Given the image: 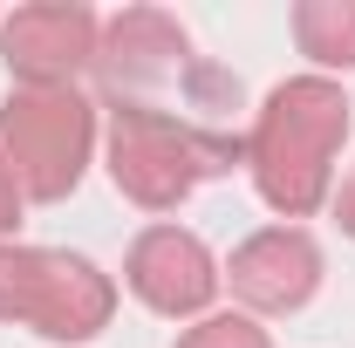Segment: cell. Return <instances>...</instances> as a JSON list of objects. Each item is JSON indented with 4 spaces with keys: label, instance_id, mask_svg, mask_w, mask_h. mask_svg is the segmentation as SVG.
<instances>
[{
    "label": "cell",
    "instance_id": "cell-7",
    "mask_svg": "<svg viewBox=\"0 0 355 348\" xmlns=\"http://www.w3.org/2000/svg\"><path fill=\"white\" fill-rule=\"evenodd\" d=\"M171 76H198L191 62V35L184 21L164 7H123L103 21V42H96V82L110 103H144L157 82Z\"/></svg>",
    "mask_w": 355,
    "mask_h": 348
},
{
    "label": "cell",
    "instance_id": "cell-12",
    "mask_svg": "<svg viewBox=\"0 0 355 348\" xmlns=\"http://www.w3.org/2000/svg\"><path fill=\"white\" fill-rule=\"evenodd\" d=\"M328 205H335V225H342V232L355 239V171L335 184V198H328Z\"/></svg>",
    "mask_w": 355,
    "mask_h": 348
},
{
    "label": "cell",
    "instance_id": "cell-3",
    "mask_svg": "<svg viewBox=\"0 0 355 348\" xmlns=\"http://www.w3.org/2000/svg\"><path fill=\"white\" fill-rule=\"evenodd\" d=\"M110 314H116V280L89 253L0 239V321H21L42 342L83 348L110 328Z\"/></svg>",
    "mask_w": 355,
    "mask_h": 348
},
{
    "label": "cell",
    "instance_id": "cell-9",
    "mask_svg": "<svg viewBox=\"0 0 355 348\" xmlns=\"http://www.w3.org/2000/svg\"><path fill=\"white\" fill-rule=\"evenodd\" d=\"M294 42L321 69H355V0H301L294 7Z\"/></svg>",
    "mask_w": 355,
    "mask_h": 348
},
{
    "label": "cell",
    "instance_id": "cell-6",
    "mask_svg": "<svg viewBox=\"0 0 355 348\" xmlns=\"http://www.w3.org/2000/svg\"><path fill=\"white\" fill-rule=\"evenodd\" d=\"M103 21L83 0H28L0 21V62L21 89H69L83 69H96Z\"/></svg>",
    "mask_w": 355,
    "mask_h": 348
},
{
    "label": "cell",
    "instance_id": "cell-4",
    "mask_svg": "<svg viewBox=\"0 0 355 348\" xmlns=\"http://www.w3.org/2000/svg\"><path fill=\"white\" fill-rule=\"evenodd\" d=\"M96 150V103L83 89H7L0 96V164L28 205H62Z\"/></svg>",
    "mask_w": 355,
    "mask_h": 348
},
{
    "label": "cell",
    "instance_id": "cell-8",
    "mask_svg": "<svg viewBox=\"0 0 355 348\" xmlns=\"http://www.w3.org/2000/svg\"><path fill=\"white\" fill-rule=\"evenodd\" d=\"M321 246L308 225H266L253 239L232 246V260L219 266V280L232 287V301L246 314H301L321 294Z\"/></svg>",
    "mask_w": 355,
    "mask_h": 348
},
{
    "label": "cell",
    "instance_id": "cell-11",
    "mask_svg": "<svg viewBox=\"0 0 355 348\" xmlns=\"http://www.w3.org/2000/svg\"><path fill=\"white\" fill-rule=\"evenodd\" d=\"M21 212H28V198H21V184H14V171L0 164V239H14V225H21Z\"/></svg>",
    "mask_w": 355,
    "mask_h": 348
},
{
    "label": "cell",
    "instance_id": "cell-2",
    "mask_svg": "<svg viewBox=\"0 0 355 348\" xmlns=\"http://www.w3.org/2000/svg\"><path fill=\"white\" fill-rule=\"evenodd\" d=\"M246 164V137L171 116L157 103H110V177L144 212H178L205 177Z\"/></svg>",
    "mask_w": 355,
    "mask_h": 348
},
{
    "label": "cell",
    "instance_id": "cell-1",
    "mask_svg": "<svg viewBox=\"0 0 355 348\" xmlns=\"http://www.w3.org/2000/svg\"><path fill=\"white\" fill-rule=\"evenodd\" d=\"M355 103L335 76H287L266 89L246 130V171L253 191L280 218H308L335 198V157L349 143Z\"/></svg>",
    "mask_w": 355,
    "mask_h": 348
},
{
    "label": "cell",
    "instance_id": "cell-10",
    "mask_svg": "<svg viewBox=\"0 0 355 348\" xmlns=\"http://www.w3.org/2000/svg\"><path fill=\"white\" fill-rule=\"evenodd\" d=\"M178 348H273V342L253 314H205L178 335Z\"/></svg>",
    "mask_w": 355,
    "mask_h": 348
},
{
    "label": "cell",
    "instance_id": "cell-5",
    "mask_svg": "<svg viewBox=\"0 0 355 348\" xmlns=\"http://www.w3.org/2000/svg\"><path fill=\"white\" fill-rule=\"evenodd\" d=\"M123 287H130L150 314H164V321H205L225 280H219L212 246H205L191 225L157 218V225L137 232L130 253H123Z\"/></svg>",
    "mask_w": 355,
    "mask_h": 348
}]
</instances>
